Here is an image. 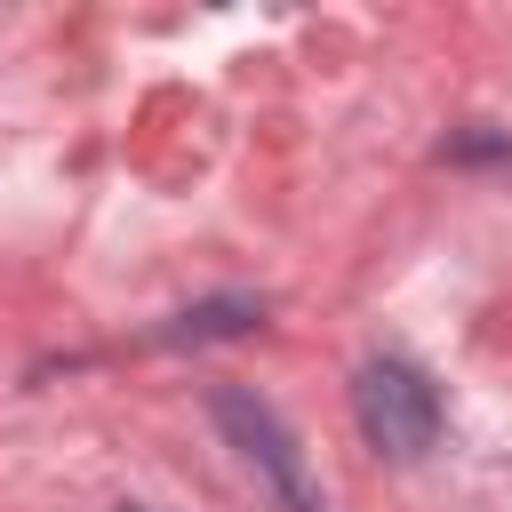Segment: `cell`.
<instances>
[{
    "label": "cell",
    "mask_w": 512,
    "mask_h": 512,
    "mask_svg": "<svg viewBox=\"0 0 512 512\" xmlns=\"http://www.w3.org/2000/svg\"><path fill=\"white\" fill-rule=\"evenodd\" d=\"M352 416H360L368 448L392 456V464H416V456L440 440V392H432V376L408 368V360H368V368L352 376Z\"/></svg>",
    "instance_id": "obj_1"
},
{
    "label": "cell",
    "mask_w": 512,
    "mask_h": 512,
    "mask_svg": "<svg viewBox=\"0 0 512 512\" xmlns=\"http://www.w3.org/2000/svg\"><path fill=\"white\" fill-rule=\"evenodd\" d=\"M216 424L232 432V448L264 472V488L288 504V512H328L320 504V488H312V472H304V448H296V432L256 400V392H216Z\"/></svg>",
    "instance_id": "obj_2"
},
{
    "label": "cell",
    "mask_w": 512,
    "mask_h": 512,
    "mask_svg": "<svg viewBox=\"0 0 512 512\" xmlns=\"http://www.w3.org/2000/svg\"><path fill=\"white\" fill-rule=\"evenodd\" d=\"M264 320V304L256 296H216V304H200V312H176V328H160L168 344H200V336H248Z\"/></svg>",
    "instance_id": "obj_3"
}]
</instances>
